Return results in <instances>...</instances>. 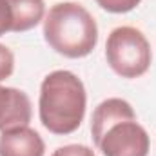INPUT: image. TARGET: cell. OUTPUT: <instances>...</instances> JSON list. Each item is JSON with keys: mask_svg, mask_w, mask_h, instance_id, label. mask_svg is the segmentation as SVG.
Returning <instances> with one entry per match:
<instances>
[{"mask_svg": "<svg viewBox=\"0 0 156 156\" xmlns=\"http://www.w3.org/2000/svg\"><path fill=\"white\" fill-rule=\"evenodd\" d=\"M13 69H15V56L9 47L0 44V82L11 76Z\"/></svg>", "mask_w": 156, "mask_h": 156, "instance_id": "10", "label": "cell"}, {"mask_svg": "<svg viewBox=\"0 0 156 156\" xmlns=\"http://www.w3.org/2000/svg\"><path fill=\"white\" fill-rule=\"evenodd\" d=\"M45 144L29 125L13 127L0 134V156H44Z\"/></svg>", "mask_w": 156, "mask_h": 156, "instance_id": "5", "label": "cell"}, {"mask_svg": "<svg viewBox=\"0 0 156 156\" xmlns=\"http://www.w3.org/2000/svg\"><path fill=\"white\" fill-rule=\"evenodd\" d=\"M142 0H96V4L107 13H129Z\"/></svg>", "mask_w": 156, "mask_h": 156, "instance_id": "9", "label": "cell"}, {"mask_svg": "<svg viewBox=\"0 0 156 156\" xmlns=\"http://www.w3.org/2000/svg\"><path fill=\"white\" fill-rule=\"evenodd\" d=\"M51 156H96L94 151L87 145H80V144H69L64 147H58Z\"/></svg>", "mask_w": 156, "mask_h": 156, "instance_id": "11", "label": "cell"}, {"mask_svg": "<svg viewBox=\"0 0 156 156\" xmlns=\"http://www.w3.org/2000/svg\"><path fill=\"white\" fill-rule=\"evenodd\" d=\"M31 100L24 91L0 85V133L27 125L31 122Z\"/></svg>", "mask_w": 156, "mask_h": 156, "instance_id": "6", "label": "cell"}, {"mask_svg": "<svg viewBox=\"0 0 156 156\" xmlns=\"http://www.w3.org/2000/svg\"><path fill=\"white\" fill-rule=\"evenodd\" d=\"M105 58L122 78H138L147 73L153 53L145 35L133 26H120L105 42Z\"/></svg>", "mask_w": 156, "mask_h": 156, "instance_id": "3", "label": "cell"}, {"mask_svg": "<svg viewBox=\"0 0 156 156\" xmlns=\"http://www.w3.org/2000/svg\"><path fill=\"white\" fill-rule=\"evenodd\" d=\"M44 38L66 58H83L98 44V26L83 5L60 2L45 15Z\"/></svg>", "mask_w": 156, "mask_h": 156, "instance_id": "2", "label": "cell"}, {"mask_svg": "<svg viewBox=\"0 0 156 156\" xmlns=\"http://www.w3.org/2000/svg\"><path fill=\"white\" fill-rule=\"evenodd\" d=\"M125 116H136L134 109L131 107V104L127 100H122V98H107V100H104L93 113V120H91L93 142L96 144L100 140V136H102V133L105 131L107 125H111L113 122Z\"/></svg>", "mask_w": 156, "mask_h": 156, "instance_id": "7", "label": "cell"}, {"mask_svg": "<svg viewBox=\"0 0 156 156\" xmlns=\"http://www.w3.org/2000/svg\"><path fill=\"white\" fill-rule=\"evenodd\" d=\"M94 145L104 156H147L151 142L136 116H125L107 125Z\"/></svg>", "mask_w": 156, "mask_h": 156, "instance_id": "4", "label": "cell"}, {"mask_svg": "<svg viewBox=\"0 0 156 156\" xmlns=\"http://www.w3.org/2000/svg\"><path fill=\"white\" fill-rule=\"evenodd\" d=\"M11 9V31L22 33L37 27L45 13L44 0H5Z\"/></svg>", "mask_w": 156, "mask_h": 156, "instance_id": "8", "label": "cell"}, {"mask_svg": "<svg viewBox=\"0 0 156 156\" xmlns=\"http://www.w3.org/2000/svg\"><path fill=\"white\" fill-rule=\"evenodd\" d=\"M11 9L5 0H0V37L11 31Z\"/></svg>", "mask_w": 156, "mask_h": 156, "instance_id": "12", "label": "cell"}, {"mask_svg": "<svg viewBox=\"0 0 156 156\" xmlns=\"http://www.w3.org/2000/svg\"><path fill=\"white\" fill-rule=\"evenodd\" d=\"M87 94L82 80L66 69L49 73L42 80L38 116L42 125L53 134L75 133L85 116Z\"/></svg>", "mask_w": 156, "mask_h": 156, "instance_id": "1", "label": "cell"}]
</instances>
